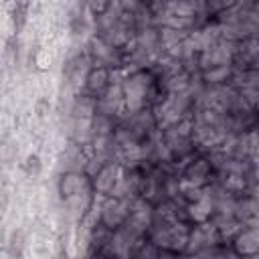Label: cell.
Returning <instances> with one entry per match:
<instances>
[{"label":"cell","instance_id":"cell-6","mask_svg":"<svg viewBox=\"0 0 259 259\" xmlns=\"http://www.w3.org/2000/svg\"><path fill=\"white\" fill-rule=\"evenodd\" d=\"M184 182L186 184H192V186H200L208 180L210 176V162L204 160V158H196V160H190L184 168Z\"/></svg>","mask_w":259,"mask_h":259},{"label":"cell","instance_id":"cell-10","mask_svg":"<svg viewBox=\"0 0 259 259\" xmlns=\"http://www.w3.org/2000/svg\"><path fill=\"white\" fill-rule=\"evenodd\" d=\"M99 259H109V257H99Z\"/></svg>","mask_w":259,"mask_h":259},{"label":"cell","instance_id":"cell-8","mask_svg":"<svg viewBox=\"0 0 259 259\" xmlns=\"http://www.w3.org/2000/svg\"><path fill=\"white\" fill-rule=\"evenodd\" d=\"M22 249H24V235L20 231H14L10 235V241H8V253H10V257L18 259L22 255Z\"/></svg>","mask_w":259,"mask_h":259},{"label":"cell","instance_id":"cell-4","mask_svg":"<svg viewBox=\"0 0 259 259\" xmlns=\"http://www.w3.org/2000/svg\"><path fill=\"white\" fill-rule=\"evenodd\" d=\"M85 89L93 97H101L109 89V69L105 65L91 67L85 75Z\"/></svg>","mask_w":259,"mask_h":259},{"label":"cell","instance_id":"cell-2","mask_svg":"<svg viewBox=\"0 0 259 259\" xmlns=\"http://www.w3.org/2000/svg\"><path fill=\"white\" fill-rule=\"evenodd\" d=\"M119 182H121L119 170H117V166H115L113 162L99 166L97 172H95V176H93V186H95V190L101 192V194H107V196H113V190L117 188Z\"/></svg>","mask_w":259,"mask_h":259},{"label":"cell","instance_id":"cell-9","mask_svg":"<svg viewBox=\"0 0 259 259\" xmlns=\"http://www.w3.org/2000/svg\"><path fill=\"white\" fill-rule=\"evenodd\" d=\"M40 168H42V164H40L38 154H28V156L24 158V162H22V170H24L28 176H38Z\"/></svg>","mask_w":259,"mask_h":259},{"label":"cell","instance_id":"cell-3","mask_svg":"<svg viewBox=\"0 0 259 259\" xmlns=\"http://www.w3.org/2000/svg\"><path fill=\"white\" fill-rule=\"evenodd\" d=\"M233 251L239 257L259 255V229H243L233 239Z\"/></svg>","mask_w":259,"mask_h":259},{"label":"cell","instance_id":"cell-5","mask_svg":"<svg viewBox=\"0 0 259 259\" xmlns=\"http://www.w3.org/2000/svg\"><path fill=\"white\" fill-rule=\"evenodd\" d=\"M85 190V176L79 172H65L59 180V194L65 200L79 198Z\"/></svg>","mask_w":259,"mask_h":259},{"label":"cell","instance_id":"cell-1","mask_svg":"<svg viewBox=\"0 0 259 259\" xmlns=\"http://www.w3.org/2000/svg\"><path fill=\"white\" fill-rule=\"evenodd\" d=\"M130 210L132 204L127 200H123L121 196H107L105 202L101 204V214L99 221L105 229L109 231H119L123 225H127L130 221Z\"/></svg>","mask_w":259,"mask_h":259},{"label":"cell","instance_id":"cell-7","mask_svg":"<svg viewBox=\"0 0 259 259\" xmlns=\"http://www.w3.org/2000/svg\"><path fill=\"white\" fill-rule=\"evenodd\" d=\"M229 73H231L229 65L208 67V69L204 71V79H206L208 83H223V81H227V79H229Z\"/></svg>","mask_w":259,"mask_h":259}]
</instances>
